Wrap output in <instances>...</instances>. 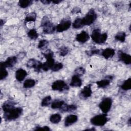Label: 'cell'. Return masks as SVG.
I'll use <instances>...</instances> for the list:
<instances>
[{"label":"cell","instance_id":"1","mask_svg":"<svg viewBox=\"0 0 131 131\" xmlns=\"http://www.w3.org/2000/svg\"><path fill=\"white\" fill-rule=\"evenodd\" d=\"M42 54L46 59V62L42 64V71L47 72L49 69H51L55 63L54 58V53L50 49H48L45 52L42 53Z\"/></svg>","mask_w":131,"mask_h":131},{"label":"cell","instance_id":"2","mask_svg":"<svg viewBox=\"0 0 131 131\" xmlns=\"http://www.w3.org/2000/svg\"><path fill=\"white\" fill-rule=\"evenodd\" d=\"M23 110L20 107H14L10 110L4 112L3 118L6 121L14 120L18 119L22 114Z\"/></svg>","mask_w":131,"mask_h":131},{"label":"cell","instance_id":"3","mask_svg":"<svg viewBox=\"0 0 131 131\" xmlns=\"http://www.w3.org/2000/svg\"><path fill=\"white\" fill-rule=\"evenodd\" d=\"M107 34L106 33H101L99 29H95L93 30L91 34V37L92 40L97 44L104 43L107 39Z\"/></svg>","mask_w":131,"mask_h":131},{"label":"cell","instance_id":"4","mask_svg":"<svg viewBox=\"0 0 131 131\" xmlns=\"http://www.w3.org/2000/svg\"><path fill=\"white\" fill-rule=\"evenodd\" d=\"M41 27H42L45 34H52L56 30V26L51 22L47 16H44L41 21Z\"/></svg>","mask_w":131,"mask_h":131},{"label":"cell","instance_id":"5","mask_svg":"<svg viewBox=\"0 0 131 131\" xmlns=\"http://www.w3.org/2000/svg\"><path fill=\"white\" fill-rule=\"evenodd\" d=\"M108 121V118L106 114H102L96 115L90 119L92 124L97 126H104Z\"/></svg>","mask_w":131,"mask_h":131},{"label":"cell","instance_id":"6","mask_svg":"<svg viewBox=\"0 0 131 131\" xmlns=\"http://www.w3.org/2000/svg\"><path fill=\"white\" fill-rule=\"evenodd\" d=\"M97 18V15L93 9H91L84 17L81 18L83 26H90L93 24Z\"/></svg>","mask_w":131,"mask_h":131},{"label":"cell","instance_id":"7","mask_svg":"<svg viewBox=\"0 0 131 131\" xmlns=\"http://www.w3.org/2000/svg\"><path fill=\"white\" fill-rule=\"evenodd\" d=\"M113 100L110 97L104 98L98 105L99 108L103 113L107 114L111 108Z\"/></svg>","mask_w":131,"mask_h":131},{"label":"cell","instance_id":"8","mask_svg":"<svg viewBox=\"0 0 131 131\" xmlns=\"http://www.w3.org/2000/svg\"><path fill=\"white\" fill-rule=\"evenodd\" d=\"M42 64L43 63L39 60L34 58H31L28 61L26 65L28 68H33L34 71L40 73L42 71Z\"/></svg>","mask_w":131,"mask_h":131},{"label":"cell","instance_id":"9","mask_svg":"<svg viewBox=\"0 0 131 131\" xmlns=\"http://www.w3.org/2000/svg\"><path fill=\"white\" fill-rule=\"evenodd\" d=\"M52 89L54 91L62 92L65 90H68L69 89V86L66 82L62 80H57L53 82L51 85Z\"/></svg>","mask_w":131,"mask_h":131},{"label":"cell","instance_id":"10","mask_svg":"<svg viewBox=\"0 0 131 131\" xmlns=\"http://www.w3.org/2000/svg\"><path fill=\"white\" fill-rule=\"evenodd\" d=\"M71 26V21L67 18L62 20L56 26V31L57 32H63L68 30Z\"/></svg>","mask_w":131,"mask_h":131},{"label":"cell","instance_id":"11","mask_svg":"<svg viewBox=\"0 0 131 131\" xmlns=\"http://www.w3.org/2000/svg\"><path fill=\"white\" fill-rule=\"evenodd\" d=\"M17 61V57L15 56L8 57L5 61H2L0 63V67L11 68L13 67Z\"/></svg>","mask_w":131,"mask_h":131},{"label":"cell","instance_id":"12","mask_svg":"<svg viewBox=\"0 0 131 131\" xmlns=\"http://www.w3.org/2000/svg\"><path fill=\"white\" fill-rule=\"evenodd\" d=\"M92 84H89L86 86H85L80 91L79 94V97L81 99H86L90 97L92 94Z\"/></svg>","mask_w":131,"mask_h":131},{"label":"cell","instance_id":"13","mask_svg":"<svg viewBox=\"0 0 131 131\" xmlns=\"http://www.w3.org/2000/svg\"><path fill=\"white\" fill-rule=\"evenodd\" d=\"M119 61L123 62L126 65H129L131 63V56L121 50L118 52Z\"/></svg>","mask_w":131,"mask_h":131},{"label":"cell","instance_id":"14","mask_svg":"<svg viewBox=\"0 0 131 131\" xmlns=\"http://www.w3.org/2000/svg\"><path fill=\"white\" fill-rule=\"evenodd\" d=\"M90 38L89 34L85 31H82L76 36V40L81 43H84L88 41Z\"/></svg>","mask_w":131,"mask_h":131},{"label":"cell","instance_id":"15","mask_svg":"<svg viewBox=\"0 0 131 131\" xmlns=\"http://www.w3.org/2000/svg\"><path fill=\"white\" fill-rule=\"evenodd\" d=\"M115 54V50L114 49L112 48H107L102 50L101 53V55L106 59L112 58Z\"/></svg>","mask_w":131,"mask_h":131},{"label":"cell","instance_id":"16","mask_svg":"<svg viewBox=\"0 0 131 131\" xmlns=\"http://www.w3.org/2000/svg\"><path fill=\"white\" fill-rule=\"evenodd\" d=\"M107 78L102 79L99 81H97L96 83L97 85V86L100 88H104L108 86L110 83L111 80H112L113 78V77L112 76H108L106 77Z\"/></svg>","mask_w":131,"mask_h":131},{"label":"cell","instance_id":"17","mask_svg":"<svg viewBox=\"0 0 131 131\" xmlns=\"http://www.w3.org/2000/svg\"><path fill=\"white\" fill-rule=\"evenodd\" d=\"M78 120V117L76 115L71 114L67 116L64 120V126L68 127L76 122Z\"/></svg>","mask_w":131,"mask_h":131},{"label":"cell","instance_id":"18","mask_svg":"<svg viewBox=\"0 0 131 131\" xmlns=\"http://www.w3.org/2000/svg\"><path fill=\"white\" fill-rule=\"evenodd\" d=\"M27 75L28 73L26 70L22 68H19L15 72V78L18 81L21 82L24 80Z\"/></svg>","mask_w":131,"mask_h":131},{"label":"cell","instance_id":"19","mask_svg":"<svg viewBox=\"0 0 131 131\" xmlns=\"http://www.w3.org/2000/svg\"><path fill=\"white\" fill-rule=\"evenodd\" d=\"M81 85L82 80L80 78V76L75 74L73 75L70 83V86L71 87H80Z\"/></svg>","mask_w":131,"mask_h":131},{"label":"cell","instance_id":"20","mask_svg":"<svg viewBox=\"0 0 131 131\" xmlns=\"http://www.w3.org/2000/svg\"><path fill=\"white\" fill-rule=\"evenodd\" d=\"M16 104V103L12 100H7L5 101L2 104V108L4 112L7 111L15 107V105Z\"/></svg>","mask_w":131,"mask_h":131},{"label":"cell","instance_id":"21","mask_svg":"<svg viewBox=\"0 0 131 131\" xmlns=\"http://www.w3.org/2000/svg\"><path fill=\"white\" fill-rule=\"evenodd\" d=\"M77 109V106L75 104L68 105L66 103L62 106L59 110L62 112H69L74 111Z\"/></svg>","mask_w":131,"mask_h":131},{"label":"cell","instance_id":"22","mask_svg":"<svg viewBox=\"0 0 131 131\" xmlns=\"http://www.w3.org/2000/svg\"><path fill=\"white\" fill-rule=\"evenodd\" d=\"M65 103L64 101L62 100H57L56 99L53 102H52L51 107L52 109H60L62 106Z\"/></svg>","mask_w":131,"mask_h":131},{"label":"cell","instance_id":"23","mask_svg":"<svg viewBox=\"0 0 131 131\" xmlns=\"http://www.w3.org/2000/svg\"><path fill=\"white\" fill-rule=\"evenodd\" d=\"M120 88L124 91H127L131 89V78L129 77L127 79L124 81V82L120 85Z\"/></svg>","mask_w":131,"mask_h":131},{"label":"cell","instance_id":"24","mask_svg":"<svg viewBox=\"0 0 131 131\" xmlns=\"http://www.w3.org/2000/svg\"><path fill=\"white\" fill-rule=\"evenodd\" d=\"M37 17V14L35 12H32L31 13H28L25 18V22L28 23V22H34L35 21Z\"/></svg>","mask_w":131,"mask_h":131},{"label":"cell","instance_id":"25","mask_svg":"<svg viewBox=\"0 0 131 131\" xmlns=\"http://www.w3.org/2000/svg\"><path fill=\"white\" fill-rule=\"evenodd\" d=\"M61 116L58 113H55L52 114L50 117V121L53 124L58 123L61 120Z\"/></svg>","mask_w":131,"mask_h":131},{"label":"cell","instance_id":"26","mask_svg":"<svg viewBox=\"0 0 131 131\" xmlns=\"http://www.w3.org/2000/svg\"><path fill=\"white\" fill-rule=\"evenodd\" d=\"M33 1L31 0H20L18 2V5L21 8H26L32 4H33Z\"/></svg>","mask_w":131,"mask_h":131},{"label":"cell","instance_id":"27","mask_svg":"<svg viewBox=\"0 0 131 131\" xmlns=\"http://www.w3.org/2000/svg\"><path fill=\"white\" fill-rule=\"evenodd\" d=\"M36 84V81L33 79H27L23 83V88L27 89L33 87Z\"/></svg>","mask_w":131,"mask_h":131},{"label":"cell","instance_id":"28","mask_svg":"<svg viewBox=\"0 0 131 131\" xmlns=\"http://www.w3.org/2000/svg\"><path fill=\"white\" fill-rule=\"evenodd\" d=\"M126 36V34L125 32H119L115 36V39L117 41L124 42L125 40Z\"/></svg>","mask_w":131,"mask_h":131},{"label":"cell","instance_id":"29","mask_svg":"<svg viewBox=\"0 0 131 131\" xmlns=\"http://www.w3.org/2000/svg\"><path fill=\"white\" fill-rule=\"evenodd\" d=\"M27 35L30 39L32 40H35L38 37V33L35 29H32L28 31L27 33Z\"/></svg>","mask_w":131,"mask_h":131},{"label":"cell","instance_id":"30","mask_svg":"<svg viewBox=\"0 0 131 131\" xmlns=\"http://www.w3.org/2000/svg\"><path fill=\"white\" fill-rule=\"evenodd\" d=\"M73 28L74 29H80L84 27L81 18H77L72 24Z\"/></svg>","mask_w":131,"mask_h":131},{"label":"cell","instance_id":"31","mask_svg":"<svg viewBox=\"0 0 131 131\" xmlns=\"http://www.w3.org/2000/svg\"><path fill=\"white\" fill-rule=\"evenodd\" d=\"M102 50V49H98L97 48H93L88 51H86L85 53L88 56H92L93 55H101Z\"/></svg>","mask_w":131,"mask_h":131},{"label":"cell","instance_id":"32","mask_svg":"<svg viewBox=\"0 0 131 131\" xmlns=\"http://www.w3.org/2000/svg\"><path fill=\"white\" fill-rule=\"evenodd\" d=\"M52 100V97L50 96H47L43 98L41 102V106L42 107H47L48 106Z\"/></svg>","mask_w":131,"mask_h":131},{"label":"cell","instance_id":"33","mask_svg":"<svg viewBox=\"0 0 131 131\" xmlns=\"http://www.w3.org/2000/svg\"><path fill=\"white\" fill-rule=\"evenodd\" d=\"M49 41L46 39L40 40L38 44L37 48L40 50H45L49 45Z\"/></svg>","mask_w":131,"mask_h":131},{"label":"cell","instance_id":"34","mask_svg":"<svg viewBox=\"0 0 131 131\" xmlns=\"http://www.w3.org/2000/svg\"><path fill=\"white\" fill-rule=\"evenodd\" d=\"M69 52V48L65 46H62L59 48L58 53L61 56H65Z\"/></svg>","mask_w":131,"mask_h":131},{"label":"cell","instance_id":"35","mask_svg":"<svg viewBox=\"0 0 131 131\" xmlns=\"http://www.w3.org/2000/svg\"><path fill=\"white\" fill-rule=\"evenodd\" d=\"M85 73V69L82 67H78L74 70V74L79 76L83 75Z\"/></svg>","mask_w":131,"mask_h":131},{"label":"cell","instance_id":"36","mask_svg":"<svg viewBox=\"0 0 131 131\" xmlns=\"http://www.w3.org/2000/svg\"><path fill=\"white\" fill-rule=\"evenodd\" d=\"M8 75V72L6 70V68L3 67H0V79L3 80L6 78Z\"/></svg>","mask_w":131,"mask_h":131},{"label":"cell","instance_id":"37","mask_svg":"<svg viewBox=\"0 0 131 131\" xmlns=\"http://www.w3.org/2000/svg\"><path fill=\"white\" fill-rule=\"evenodd\" d=\"M63 67V65L62 63L58 62V63H55L51 70L53 72H57L60 70L62 69Z\"/></svg>","mask_w":131,"mask_h":131},{"label":"cell","instance_id":"38","mask_svg":"<svg viewBox=\"0 0 131 131\" xmlns=\"http://www.w3.org/2000/svg\"><path fill=\"white\" fill-rule=\"evenodd\" d=\"M40 129H43V130H51V128L48 126H37L35 127V128L34 130H40Z\"/></svg>","mask_w":131,"mask_h":131},{"label":"cell","instance_id":"39","mask_svg":"<svg viewBox=\"0 0 131 131\" xmlns=\"http://www.w3.org/2000/svg\"><path fill=\"white\" fill-rule=\"evenodd\" d=\"M72 13H80L81 12V9L78 8V7H75L74 8L72 11H71Z\"/></svg>","mask_w":131,"mask_h":131},{"label":"cell","instance_id":"40","mask_svg":"<svg viewBox=\"0 0 131 131\" xmlns=\"http://www.w3.org/2000/svg\"><path fill=\"white\" fill-rule=\"evenodd\" d=\"M40 2L45 5H48V4H50L51 3H52V1H49V0H41L40 1Z\"/></svg>","mask_w":131,"mask_h":131},{"label":"cell","instance_id":"41","mask_svg":"<svg viewBox=\"0 0 131 131\" xmlns=\"http://www.w3.org/2000/svg\"><path fill=\"white\" fill-rule=\"evenodd\" d=\"M62 2L61 0H54V1H52V3L55 4H58L59 3H60Z\"/></svg>","mask_w":131,"mask_h":131},{"label":"cell","instance_id":"42","mask_svg":"<svg viewBox=\"0 0 131 131\" xmlns=\"http://www.w3.org/2000/svg\"><path fill=\"white\" fill-rule=\"evenodd\" d=\"M127 124L128 125V126H130L131 125V118H129L127 121Z\"/></svg>","mask_w":131,"mask_h":131},{"label":"cell","instance_id":"43","mask_svg":"<svg viewBox=\"0 0 131 131\" xmlns=\"http://www.w3.org/2000/svg\"><path fill=\"white\" fill-rule=\"evenodd\" d=\"M0 22H1V26L2 27L3 25H4V24L5 23V22L4 21V20L3 19H1L0 20Z\"/></svg>","mask_w":131,"mask_h":131},{"label":"cell","instance_id":"44","mask_svg":"<svg viewBox=\"0 0 131 131\" xmlns=\"http://www.w3.org/2000/svg\"><path fill=\"white\" fill-rule=\"evenodd\" d=\"M85 130H96V129L94 127H93V128H87V129H86Z\"/></svg>","mask_w":131,"mask_h":131}]
</instances>
